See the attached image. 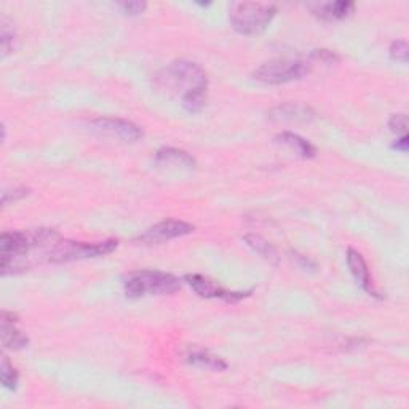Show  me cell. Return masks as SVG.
Here are the masks:
<instances>
[{"label":"cell","mask_w":409,"mask_h":409,"mask_svg":"<svg viewBox=\"0 0 409 409\" xmlns=\"http://www.w3.org/2000/svg\"><path fill=\"white\" fill-rule=\"evenodd\" d=\"M309 8L312 10V13L320 18L323 21H339L344 20V18L350 16L355 10V5L352 2H325V4H315L309 5Z\"/></svg>","instance_id":"obj_9"},{"label":"cell","mask_w":409,"mask_h":409,"mask_svg":"<svg viewBox=\"0 0 409 409\" xmlns=\"http://www.w3.org/2000/svg\"><path fill=\"white\" fill-rule=\"evenodd\" d=\"M119 247V242L106 240L100 243H85V242H71L61 240L54 245L50 253H48V261L52 262H69V261H81L88 258H100V256L111 254L115 248Z\"/></svg>","instance_id":"obj_4"},{"label":"cell","mask_w":409,"mask_h":409,"mask_svg":"<svg viewBox=\"0 0 409 409\" xmlns=\"http://www.w3.org/2000/svg\"><path fill=\"white\" fill-rule=\"evenodd\" d=\"M194 232V225L178 221V219H168V221L158 223L155 225H152L144 234L139 237V240L144 243H162L173 240V238L184 237Z\"/></svg>","instance_id":"obj_8"},{"label":"cell","mask_w":409,"mask_h":409,"mask_svg":"<svg viewBox=\"0 0 409 409\" xmlns=\"http://www.w3.org/2000/svg\"><path fill=\"white\" fill-rule=\"evenodd\" d=\"M406 126H408V119L405 114H395L389 120V128L396 134H401V136H406Z\"/></svg>","instance_id":"obj_20"},{"label":"cell","mask_w":409,"mask_h":409,"mask_svg":"<svg viewBox=\"0 0 409 409\" xmlns=\"http://www.w3.org/2000/svg\"><path fill=\"white\" fill-rule=\"evenodd\" d=\"M0 29H2V32H0V47H2L4 57H7L8 53L13 52L16 32L13 29V24H11L7 18H2V21H0Z\"/></svg>","instance_id":"obj_17"},{"label":"cell","mask_w":409,"mask_h":409,"mask_svg":"<svg viewBox=\"0 0 409 409\" xmlns=\"http://www.w3.org/2000/svg\"><path fill=\"white\" fill-rule=\"evenodd\" d=\"M310 72V64L301 59H272L253 72L258 82L267 85H283L301 81Z\"/></svg>","instance_id":"obj_5"},{"label":"cell","mask_w":409,"mask_h":409,"mask_svg":"<svg viewBox=\"0 0 409 409\" xmlns=\"http://www.w3.org/2000/svg\"><path fill=\"white\" fill-rule=\"evenodd\" d=\"M119 7L124 10L125 15L134 16V15L143 13V11L148 8V4L146 2H121V4H119Z\"/></svg>","instance_id":"obj_22"},{"label":"cell","mask_w":409,"mask_h":409,"mask_svg":"<svg viewBox=\"0 0 409 409\" xmlns=\"http://www.w3.org/2000/svg\"><path fill=\"white\" fill-rule=\"evenodd\" d=\"M18 371L13 368V364L8 362L7 357H2V364H0V381H2L4 387L10 390H15L18 386Z\"/></svg>","instance_id":"obj_18"},{"label":"cell","mask_w":409,"mask_h":409,"mask_svg":"<svg viewBox=\"0 0 409 409\" xmlns=\"http://www.w3.org/2000/svg\"><path fill=\"white\" fill-rule=\"evenodd\" d=\"M243 240H245L247 245L251 248L254 253H258L261 258L267 259L268 262H273V264H277L278 262L277 249L273 248L267 240H264L262 237L254 235V234H248V235L243 237Z\"/></svg>","instance_id":"obj_15"},{"label":"cell","mask_w":409,"mask_h":409,"mask_svg":"<svg viewBox=\"0 0 409 409\" xmlns=\"http://www.w3.org/2000/svg\"><path fill=\"white\" fill-rule=\"evenodd\" d=\"M277 15L273 4L237 2L230 7V23L237 32L243 35H259L268 28Z\"/></svg>","instance_id":"obj_2"},{"label":"cell","mask_w":409,"mask_h":409,"mask_svg":"<svg viewBox=\"0 0 409 409\" xmlns=\"http://www.w3.org/2000/svg\"><path fill=\"white\" fill-rule=\"evenodd\" d=\"M155 162L158 165H165V167H178V168H186L192 170L195 168V160L187 154L186 150L174 149V148H167L160 149L155 155Z\"/></svg>","instance_id":"obj_11"},{"label":"cell","mask_w":409,"mask_h":409,"mask_svg":"<svg viewBox=\"0 0 409 409\" xmlns=\"http://www.w3.org/2000/svg\"><path fill=\"white\" fill-rule=\"evenodd\" d=\"M271 117L288 121H310L315 119V112L307 106L292 105V102H290V105H283L273 109Z\"/></svg>","instance_id":"obj_12"},{"label":"cell","mask_w":409,"mask_h":409,"mask_svg":"<svg viewBox=\"0 0 409 409\" xmlns=\"http://www.w3.org/2000/svg\"><path fill=\"white\" fill-rule=\"evenodd\" d=\"M28 192H29L28 189H15V191H11V192H4L2 203L7 206L10 201H16V200H21L23 197H26Z\"/></svg>","instance_id":"obj_23"},{"label":"cell","mask_w":409,"mask_h":409,"mask_svg":"<svg viewBox=\"0 0 409 409\" xmlns=\"http://www.w3.org/2000/svg\"><path fill=\"white\" fill-rule=\"evenodd\" d=\"M184 282L191 286V288L197 292L200 297L224 299V301H227V302H237L248 296V292H232V291L224 290L223 286H219L216 282H213V280L206 278L203 275H198V273L186 275Z\"/></svg>","instance_id":"obj_7"},{"label":"cell","mask_w":409,"mask_h":409,"mask_svg":"<svg viewBox=\"0 0 409 409\" xmlns=\"http://www.w3.org/2000/svg\"><path fill=\"white\" fill-rule=\"evenodd\" d=\"M2 343L5 349L20 350L28 347L29 339L15 328V323L2 321Z\"/></svg>","instance_id":"obj_14"},{"label":"cell","mask_w":409,"mask_h":409,"mask_svg":"<svg viewBox=\"0 0 409 409\" xmlns=\"http://www.w3.org/2000/svg\"><path fill=\"white\" fill-rule=\"evenodd\" d=\"M347 264H349L352 275L355 277L357 283L362 286V288L368 292V295L376 296L377 292L374 288H372L369 268H368V266H366V261L363 259V256L360 254L357 249H353V248L347 249Z\"/></svg>","instance_id":"obj_10"},{"label":"cell","mask_w":409,"mask_h":409,"mask_svg":"<svg viewBox=\"0 0 409 409\" xmlns=\"http://www.w3.org/2000/svg\"><path fill=\"white\" fill-rule=\"evenodd\" d=\"M96 131L107 136L120 139L124 143H136L143 138V131L138 125L131 124L128 120L121 119H111V117H100L91 121Z\"/></svg>","instance_id":"obj_6"},{"label":"cell","mask_w":409,"mask_h":409,"mask_svg":"<svg viewBox=\"0 0 409 409\" xmlns=\"http://www.w3.org/2000/svg\"><path fill=\"white\" fill-rule=\"evenodd\" d=\"M181 288L179 280L172 273L143 271L128 277L125 282V295L128 297L163 296L173 295Z\"/></svg>","instance_id":"obj_3"},{"label":"cell","mask_w":409,"mask_h":409,"mask_svg":"<svg viewBox=\"0 0 409 409\" xmlns=\"http://www.w3.org/2000/svg\"><path fill=\"white\" fill-rule=\"evenodd\" d=\"M187 362L192 364H197V366H203V368H208V369H215V371H223L227 368L225 362H223L219 357L211 355V353L206 350L191 352L187 355Z\"/></svg>","instance_id":"obj_16"},{"label":"cell","mask_w":409,"mask_h":409,"mask_svg":"<svg viewBox=\"0 0 409 409\" xmlns=\"http://www.w3.org/2000/svg\"><path fill=\"white\" fill-rule=\"evenodd\" d=\"M310 58L321 61V63H326V64H336L340 61L339 54H336L331 50H314L312 53H310Z\"/></svg>","instance_id":"obj_21"},{"label":"cell","mask_w":409,"mask_h":409,"mask_svg":"<svg viewBox=\"0 0 409 409\" xmlns=\"http://www.w3.org/2000/svg\"><path fill=\"white\" fill-rule=\"evenodd\" d=\"M408 53L409 48L405 40H396L393 42L392 47H390V58L393 61H400L403 64L408 63Z\"/></svg>","instance_id":"obj_19"},{"label":"cell","mask_w":409,"mask_h":409,"mask_svg":"<svg viewBox=\"0 0 409 409\" xmlns=\"http://www.w3.org/2000/svg\"><path fill=\"white\" fill-rule=\"evenodd\" d=\"M158 87L181 95L182 107L187 112H201L206 106L208 78L197 63L186 59L173 61L157 76Z\"/></svg>","instance_id":"obj_1"},{"label":"cell","mask_w":409,"mask_h":409,"mask_svg":"<svg viewBox=\"0 0 409 409\" xmlns=\"http://www.w3.org/2000/svg\"><path fill=\"white\" fill-rule=\"evenodd\" d=\"M275 141L278 144L286 146V148L291 150H295L296 154L302 158H312L316 154V149L307 141V139H304L295 133H290V131L280 133L275 138Z\"/></svg>","instance_id":"obj_13"},{"label":"cell","mask_w":409,"mask_h":409,"mask_svg":"<svg viewBox=\"0 0 409 409\" xmlns=\"http://www.w3.org/2000/svg\"><path fill=\"white\" fill-rule=\"evenodd\" d=\"M393 148H395L396 150L408 152V136H401V139H398V141H396V143L393 144Z\"/></svg>","instance_id":"obj_24"}]
</instances>
